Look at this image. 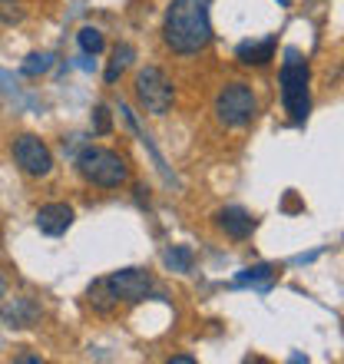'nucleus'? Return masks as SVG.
<instances>
[{"instance_id":"obj_5","label":"nucleus","mask_w":344,"mask_h":364,"mask_svg":"<svg viewBox=\"0 0 344 364\" xmlns=\"http://www.w3.org/2000/svg\"><path fill=\"white\" fill-rule=\"evenodd\" d=\"M136 96H139L146 113L163 116V113H169V106H172V83L166 80V73L159 67H146L136 77Z\"/></svg>"},{"instance_id":"obj_20","label":"nucleus","mask_w":344,"mask_h":364,"mask_svg":"<svg viewBox=\"0 0 344 364\" xmlns=\"http://www.w3.org/2000/svg\"><path fill=\"white\" fill-rule=\"evenodd\" d=\"M4 291H7V282H4V275H0V298H4Z\"/></svg>"},{"instance_id":"obj_9","label":"nucleus","mask_w":344,"mask_h":364,"mask_svg":"<svg viewBox=\"0 0 344 364\" xmlns=\"http://www.w3.org/2000/svg\"><path fill=\"white\" fill-rule=\"evenodd\" d=\"M0 318H4L10 328H30L40 318V308L33 298H14L10 305L0 308Z\"/></svg>"},{"instance_id":"obj_14","label":"nucleus","mask_w":344,"mask_h":364,"mask_svg":"<svg viewBox=\"0 0 344 364\" xmlns=\"http://www.w3.org/2000/svg\"><path fill=\"white\" fill-rule=\"evenodd\" d=\"M77 43H80V50H83L86 57H96V53H100V50H103V33H100V30L96 27H83L77 33Z\"/></svg>"},{"instance_id":"obj_7","label":"nucleus","mask_w":344,"mask_h":364,"mask_svg":"<svg viewBox=\"0 0 344 364\" xmlns=\"http://www.w3.org/2000/svg\"><path fill=\"white\" fill-rule=\"evenodd\" d=\"M14 159L27 176H47L53 169V156L37 136H20L14 143Z\"/></svg>"},{"instance_id":"obj_11","label":"nucleus","mask_w":344,"mask_h":364,"mask_svg":"<svg viewBox=\"0 0 344 364\" xmlns=\"http://www.w3.org/2000/svg\"><path fill=\"white\" fill-rule=\"evenodd\" d=\"M235 57H239V63H245V67H262V63H268V60L275 57V40L272 37L249 40V43H242V47L235 50Z\"/></svg>"},{"instance_id":"obj_10","label":"nucleus","mask_w":344,"mask_h":364,"mask_svg":"<svg viewBox=\"0 0 344 364\" xmlns=\"http://www.w3.org/2000/svg\"><path fill=\"white\" fill-rule=\"evenodd\" d=\"M219 225L229 232L232 239H249L252 229H255V219H252L245 209L232 205V209H222V212H219Z\"/></svg>"},{"instance_id":"obj_15","label":"nucleus","mask_w":344,"mask_h":364,"mask_svg":"<svg viewBox=\"0 0 344 364\" xmlns=\"http://www.w3.org/2000/svg\"><path fill=\"white\" fill-rule=\"evenodd\" d=\"M129 60H133V47H116L113 53V63H109V70H106V83H116V80L123 77V70L129 67Z\"/></svg>"},{"instance_id":"obj_1","label":"nucleus","mask_w":344,"mask_h":364,"mask_svg":"<svg viewBox=\"0 0 344 364\" xmlns=\"http://www.w3.org/2000/svg\"><path fill=\"white\" fill-rule=\"evenodd\" d=\"M163 33H166V43L176 53H182V57L205 50L212 40L209 0H172Z\"/></svg>"},{"instance_id":"obj_4","label":"nucleus","mask_w":344,"mask_h":364,"mask_svg":"<svg viewBox=\"0 0 344 364\" xmlns=\"http://www.w3.org/2000/svg\"><path fill=\"white\" fill-rule=\"evenodd\" d=\"M215 113L225 126H249L258 113L255 93L249 83H229L215 100Z\"/></svg>"},{"instance_id":"obj_19","label":"nucleus","mask_w":344,"mask_h":364,"mask_svg":"<svg viewBox=\"0 0 344 364\" xmlns=\"http://www.w3.org/2000/svg\"><path fill=\"white\" fill-rule=\"evenodd\" d=\"M172 364H192V358L189 355H176L172 358Z\"/></svg>"},{"instance_id":"obj_17","label":"nucleus","mask_w":344,"mask_h":364,"mask_svg":"<svg viewBox=\"0 0 344 364\" xmlns=\"http://www.w3.org/2000/svg\"><path fill=\"white\" fill-rule=\"evenodd\" d=\"M50 67H53V57H50V53H30L27 63H23V73H27V77H37V73H47Z\"/></svg>"},{"instance_id":"obj_3","label":"nucleus","mask_w":344,"mask_h":364,"mask_svg":"<svg viewBox=\"0 0 344 364\" xmlns=\"http://www.w3.org/2000/svg\"><path fill=\"white\" fill-rule=\"evenodd\" d=\"M77 166L93 186H103V189H116V186H123L129 179L123 156H116L113 149H100V146H86L80 153Z\"/></svg>"},{"instance_id":"obj_8","label":"nucleus","mask_w":344,"mask_h":364,"mask_svg":"<svg viewBox=\"0 0 344 364\" xmlns=\"http://www.w3.org/2000/svg\"><path fill=\"white\" fill-rule=\"evenodd\" d=\"M70 225H73V209L67 202H50L37 212V229L43 235H63Z\"/></svg>"},{"instance_id":"obj_6","label":"nucleus","mask_w":344,"mask_h":364,"mask_svg":"<svg viewBox=\"0 0 344 364\" xmlns=\"http://www.w3.org/2000/svg\"><path fill=\"white\" fill-rule=\"evenodd\" d=\"M106 285L113 288V295L119 298V301L136 305V301H143V298L153 291V275L143 269H123V272H113V275L106 278Z\"/></svg>"},{"instance_id":"obj_18","label":"nucleus","mask_w":344,"mask_h":364,"mask_svg":"<svg viewBox=\"0 0 344 364\" xmlns=\"http://www.w3.org/2000/svg\"><path fill=\"white\" fill-rule=\"evenodd\" d=\"M93 129L100 136L109 133V109H106V106H96V109H93Z\"/></svg>"},{"instance_id":"obj_13","label":"nucleus","mask_w":344,"mask_h":364,"mask_svg":"<svg viewBox=\"0 0 344 364\" xmlns=\"http://www.w3.org/2000/svg\"><path fill=\"white\" fill-rule=\"evenodd\" d=\"M275 278V265H252V269L239 272L235 275V285H258V288H268Z\"/></svg>"},{"instance_id":"obj_2","label":"nucleus","mask_w":344,"mask_h":364,"mask_svg":"<svg viewBox=\"0 0 344 364\" xmlns=\"http://www.w3.org/2000/svg\"><path fill=\"white\" fill-rule=\"evenodd\" d=\"M308 63L301 60L298 50H288L285 63H281V103L291 123H305L308 109H311V96H308Z\"/></svg>"},{"instance_id":"obj_12","label":"nucleus","mask_w":344,"mask_h":364,"mask_svg":"<svg viewBox=\"0 0 344 364\" xmlns=\"http://www.w3.org/2000/svg\"><path fill=\"white\" fill-rule=\"evenodd\" d=\"M116 305H119V298L113 295V288L106 285V278H100V282H93V285H90V308H93V311L109 315Z\"/></svg>"},{"instance_id":"obj_16","label":"nucleus","mask_w":344,"mask_h":364,"mask_svg":"<svg viewBox=\"0 0 344 364\" xmlns=\"http://www.w3.org/2000/svg\"><path fill=\"white\" fill-rule=\"evenodd\" d=\"M166 265L172 272H189L192 269V249L189 245H176V249L166 252Z\"/></svg>"}]
</instances>
